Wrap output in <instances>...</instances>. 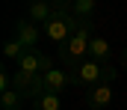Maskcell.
Here are the masks:
<instances>
[{"label":"cell","mask_w":127,"mask_h":110,"mask_svg":"<svg viewBox=\"0 0 127 110\" xmlns=\"http://www.w3.org/2000/svg\"><path fill=\"white\" fill-rule=\"evenodd\" d=\"M92 30H95V21L92 18H86V21H80V30L74 33V36L68 39L65 45L56 48V57L62 60L65 72H77L86 60H89V42H92Z\"/></svg>","instance_id":"cell-1"},{"label":"cell","mask_w":127,"mask_h":110,"mask_svg":"<svg viewBox=\"0 0 127 110\" xmlns=\"http://www.w3.org/2000/svg\"><path fill=\"white\" fill-rule=\"evenodd\" d=\"M50 6H53V18L44 24V36L59 48V45H65L68 39L80 30V21H77L74 12H71V6H74L71 0H53Z\"/></svg>","instance_id":"cell-2"},{"label":"cell","mask_w":127,"mask_h":110,"mask_svg":"<svg viewBox=\"0 0 127 110\" xmlns=\"http://www.w3.org/2000/svg\"><path fill=\"white\" fill-rule=\"evenodd\" d=\"M118 77V72L109 66V63H97V60H86L77 72H71V83L74 86H83V89H92V86H100V83H109Z\"/></svg>","instance_id":"cell-3"},{"label":"cell","mask_w":127,"mask_h":110,"mask_svg":"<svg viewBox=\"0 0 127 110\" xmlns=\"http://www.w3.org/2000/svg\"><path fill=\"white\" fill-rule=\"evenodd\" d=\"M65 86H71V74L65 72V69H50L47 74L35 77V83H32V89H30V95H32V98H38V95H44V92L59 95V92H65Z\"/></svg>","instance_id":"cell-4"},{"label":"cell","mask_w":127,"mask_h":110,"mask_svg":"<svg viewBox=\"0 0 127 110\" xmlns=\"http://www.w3.org/2000/svg\"><path fill=\"white\" fill-rule=\"evenodd\" d=\"M18 69L32 74V77H41V74H47L50 69H56V66H53V60H50L47 54H41V51H27V54L21 57Z\"/></svg>","instance_id":"cell-5"},{"label":"cell","mask_w":127,"mask_h":110,"mask_svg":"<svg viewBox=\"0 0 127 110\" xmlns=\"http://www.w3.org/2000/svg\"><path fill=\"white\" fill-rule=\"evenodd\" d=\"M15 39L27 48V51H38V39H41V30L32 24V21H27V18H21L18 24H15Z\"/></svg>","instance_id":"cell-6"},{"label":"cell","mask_w":127,"mask_h":110,"mask_svg":"<svg viewBox=\"0 0 127 110\" xmlns=\"http://www.w3.org/2000/svg\"><path fill=\"white\" fill-rule=\"evenodd\" d=\"M86 104L95 107V110H106L112 104V86H109V83H100V86L86 89Z\"/></svg>","instance_id":"cell-7"},{"label":"cell","mask_w":127,"mask_h":110,"mask_svg":"<svg viewBox=\"0 0 127 110\" xmlns=\"http://www.w3.org/2000/svg\"><path fill=\"white\" fill-rule=\"evenodd\" d=\"M50 18H53V6H50L47 0H38V3H30V9H27V21H32L35 27H38V24L44 27V24H47Z\"/></svg>","instance_id":"cell-8"},{"label":"cell","mask_w":127,"mask_h":110,"mask_svg":"<svg viewBox=\"0 0 127 110\" xmlns=\"http://www.w3.org/2000/svg\"><path fill=\"white\" fill-rule=\"evenodd\" d=\"M109 57H112V48H109V42H106L103 36H92V42H89V60L109 63Z\"/></svg>","instance_id":"cell-9"},{"label":"cell","mask_w":127,"mask_h":110,"mask_svg":"<svg viewBox=\"0 0 127 110\" xmlns=\"http://www.w3.org/2000/svg\"><path fill=\"white\" fill-rule=\"evenodd\" d=\"M32 110H62V98L53 92H44V95L32 98Z\"/></svg>","instance_id":"cell-10"},{"label":"cell","mask_w":127,"mask_h":110,"mask_svg":"<svg viewBox=\"0 0 127 110\" xmlns=\"http://www.w3.org/2000/svg\"><path fill=\"white\" fill-rule=\"evenodd\" d=\"M97 9L95 0H74V6H71V12H74V18L77 21H86V18H92Z\"/></svg>","instance_id":"cell-11"},{"label":"cell","mask_w":127,"mask_h":110,"mask_svg":"<svg viewBox=\"0 0 127 110\" xmlns=\"http://www.w3.org/2000/svg\"><path fill=\"white\" fill-rule=\"evenodd\" d=\"M24 104V95L18 89H9V92H0V107L3 110H21Z\"/></svg>","instance_id":"cell-12"},{"label":"cell","mask_w":127,"mask_h":110,"mask_svg":"<svg viewBox=\"0 0 127 110\" xmlns=\"http://www.w3.org/2000/svg\"><path fill=\"white\" fill-rule=\"evenodd\" d=\"M24 54H27V48H24L18 39H9V42L3 45V57H6V60H18V63H21Z\"/></svg>","instance_id":"cell-13"},{"label":"cell","mask_w":127,"mask_h":110,"mask_svg":"<svg viewBox=\"0 0 127 110\" xmlns=\"http://www.w3.org/2000/svg\"><path fill=\"white\" fill-rule=\"evenodd\" d=\"M9 89H12V74H0V92H9Z\"/></svg>","instance_id":"cell-14"},{"label":"cell","mask_w":127,"mask_h":110,"mask_svg":"<svg viewBox=\"0 0 127 110\" xmlns=\"http://www.w3.org/2000/svg\"><path fill=\"white\" fill-rule=\"evenodd\" d=\"M121 69H124V72H127V48H124V51H121Z\"/></svg>","instance_id":"cell-15"},{"label":"cell","mask_w":127,"mask_h":110,"mask_svg":"<svg viewBox=\"0 0 127 110\" xmlns=\"http://www.w3.org/2000/svg\"><path fill=\"white\" fill-rule=\"evenodd\" d=\"M89 110H95V107H89Z\"/></svg>","instance_id":"cell-16"}]
</instances>
